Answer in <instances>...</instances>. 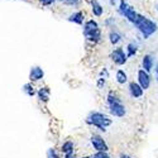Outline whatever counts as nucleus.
<instances>
[{"mask_svg": "<svg viewBox=\"0 0 158 158\" xmlns=\"http://www.w3.org/2000/svg\"><path fill=\"white\" fill-rule=\"evenodd\" d=\"M106 104L110 116L114 118H124L127 115V106L124 105L122 98L115 91L110 90L106 95Z\"/></svg>", "mask_w": 158, "mask_h": 158, "instance_id": "1", "label": "nucleus"}, {"mask_svg": "<svg viewBox=\"0 0 158 158\" xmlns=\"http://www.w3.org/2000/svg\"><path fill=\"white\" fill-rule=\"evenodd\" d=\"M85 123L90 127H94L96 129H99L100 131H106L108 128L113 124V119L111 116H109L108 114L101 113V111H91L89 113V115L86 116Z\"/></svg>", "mask_w": 158, "mask_h": 158, "instance_id": "2", "label": "nucleus"}, {"mask_svg": "<svg viewBox=\"0 0 158 158\" xmlns=\"http://www.w3.org/2000/svg\"><path fill=\"white\" fill-rule=\"evenodd\" d=\"M84 35L91 43H99L101 41V31L99 28V24L96 20L90 19L84 25Z\"/></svg>", "mask_w": 158, "mask_h": 158, "instance_id": "3", "label": "nucleus"}, {"mask_svg": "<svg viewBox=\"0 0 158 158\" xmlns=\"http://www.w3.org/2000/svg\"><path fill=\"white\" fill-rule=\"evenodd\" d=\"M134 25L138 28V31L143 34V37L146 38V39L148 37H151L153 33H156L157 29H158L157 28V24L153 20L148 19L147 17H144V15H140V14H139L137 22L134 23Z\"/></svg>", "mask_w": 158, "mask_h": 158, "instance_id": "4", "label": "nucleus"}, {"mask_svg": "<svg viewBox=\"0 0 158 158\" xmlns=\"http://www.w3.org/2000/svg\"><path fill=\"white\" fill-rule=\"evenodd\" d=\"M119 13L122 15H124L130 23H135L137 22V19H138V17H139V14L138 13L131 8V6H129L128 5V3H127V0H120V5H119Z\"/></svg>", "mask_w": 158, "mask_h": 158, "instance_id": "5", "label": "nucleus"}, {"mask_svg": "<svg viewBox=\"0 0 158 158\" xmlns=\"http://www.w3.org/2000/svg\"><path fill=\"white\" fill-rule=\"evenodd\" d=\"M90 144H91V147L94 148L95 152H99V151L109 152V144L106 143V140L104 139L102 135H100L98 133L91 134V137H90Z\"/></svg>", "mask_w": 158, "mask_h": 158, "instance_id": "6", "label": "nucleus"}, {"mask_svg": "<svg viewBox=\"0 0 158 158\" xmlns=\"http://www.w3.org/2000/svg\"><path fill=\"white\" fill-rule=\"evenodd\" d=\"M111 61L116 64V66H124L128 61V56H127V52L122 48V47H118L111 52Z\"/></svg>", "mask_w": 158, "mask_h": 158, "instance_id": "7", "label": "nucleus"}, {"mask_svg": "<svg viewBox=\"0 0 158 158\" xmlns=\"http://www.w3.org/2000/svg\"><path fill=\"white\" fill-rule=\"evenodd\" d=\"M137 81L138 84L144 89V90H148L151 87V84H152V78H151V75L149 72H147L146 70H138V73H137Z\"/></svg>", "mask_w": 158, "mask_h": 158, "instance_id": "8", "label": "nucleus"}, {"mask_svg": "<svg viewBox=\"0 0 158 158\" xmlns=\"http://www.w3.org/2000/svg\"><path fill=\"white\" fill-rule=\"evenodd\" d=\"M144 90L139 84L138 81H131L128 84V93L130 95V98H133V99H140L143 98L144 95Z\"/></svg>", "mask_w": 158, "mask_h": 158, "instance_id": "9", "label": "nucleus"}, {"mask_svg": "<svg viewBox=\"0 0 158 158\" xmlns=\"http://www.w3.org/2000/svg\"><path fill=\"white\" fill-rule=\"evenodd\" d=\"M44 78V71L39 66H32L29 71V81L31 82H38Z\"/></svg>", "mask_w": 158, "mask_h": 158, "instance_id": "10", "label": "nucleus"}, {"mask_svg": "<svg viewBox=\"0 0 158 158\" xmlns=\"http://www.w3.org/2000/svg\"><path fill=\"white\" fill-rule=\"evenodd\" d=\"M37 98L38 100L46 104L49 101V98H51V89L48 86H41L38 90H37Z\"/></svg>", "mask_w": 158, "mask_h": 158, "instance_id": "11", "label": "nucleus"}, {"mask_svg": "<svg viewBox=\"0 0 158 158\" xmlns=\"http://www.w3.org/2000/svg\"><path fill=\"white\" fill-rule=\"evenodd\" d=\"M142 69L147 72H151L154 69V57L152 55H144L142 58Z\"/></svg>", "mask_w": 158, "mask_h": 158, "instance_id": "12", "label": "nucleus"}, {"mask_svg": "<svg viewBox=\"0 0 158 158\" xmlns=\"http://www.w3.org/2000/svg\"><path fill=\"white\" fill-rule=\"evenodd\" d=\"M61 153L62 154H69V153H73L75 152V143L72 140H64L61 144Z\"/></svg>", "mask_w": 158, "mask_h": 158, "instance_id": "13", "label": "nucleus"}, {"mask_svg": "<svg viewBox=\"0 0 158 158\" xmlns=\"http://www.w3.org/2000/svg\"><path fill=\"white\" fill-rule=\"evenodd\" d=\"M22 90H23V93L27 95V96H29V98L37 96V90H35L33 82H27V84H24L23 87H22Z\"/></svg>", "mask_w": 158, "mask_h": 158, "instance_id": "14", "label": "nucleus"}, {"mask_svg": "<svg viewBox=\"0 0 158 158\" xmlns=\"http://www.w3.org/2000/svg\"><path fill=\"white\" fill-rule=\"evenodd\" d=\"M115 81L119 85H125L128 82V75L124 70H118L115 73Z\"/></svg>", "mask_w": 158, "mask_h": 158, "instance_id": "15", "label": "nucleus"}, {"mask_svg": "<svg viewBox=\"0 0 158 158\" xmlns=\"http://www.w3.org/2000/svg\"><path fill=\"white\" fill-rule=\"evenodd\" d=\"M91 6H93V13H94L95 17H101L102 15L104 8L98 0H91Z\"/></svg>", "mask_w": 158, "mask_h": 158, "instance_id": "16", "label": "nucleus"}, {"mask_svg": "<svg viewBox=\"0 0 158 158\" xmlns=\"http://www.w3.org/2000/svg\"><path fill=\"white\" fill-rule=\"evenodd\" d=\"M69 20L76 24H82L84 23V13L82 11H76L69 17Z\"/></svg>", "mask_w": 158, "mask_h": 158, "instance_id": "17", "label": "nucleus"}, {"mask_svg": "<svg viewBox=\"0 0 158 158\" xmlns=\"http://www.w3.org/2000/svg\"><path fill=\"white\" fill-rule=\"evenodd\" d=\"M109 41L114 46L118 44L122 41V34L119 32H116V31H110V33H109Z\"/></svg>", "mask_w": 158, "mask_h": 158, "instance_id": "18", "label": "nucleus"}, {"mask_svg": "<svg viewBox=\"0 0 158 158\" xmlns=\"http://www.w3.org/2000/svg\"><path fill=\"white\" fill-rule=\"evenodd\" d=\"M137 53H138V44L133 43V42L129 43L127 46V56H128V58L129 57H134Z\"/></svg>", "mask_w": 158, "mask_h": 158, "instance_id": "19", "label": "nucleus"}, {"mask_svg": "<svg viewBox=\"0 0 158 158\" xmlns=\"http://www.w3.org/2000/svg\"><path fill=\"white\" fill-rule=\"evenodd\" d=\"M46 157H47V158H61V154H60V152H58L55 147H51V148L47 149Z\"/></svg>", "mask_w": 158, "mask_h": 158, "instance_id": "20", "label": "nucleus"}, {"mask_svg": "<svg viewBox=\"0 0 158 158\" xmlns=\"http://www.w3.org/2000/svg\"><path fill=\"white\" fill-rule=\"evenodd\" d=\"M91 158H111V156L109 154V152H105V151H99V152H95Z\"/></svg>", "mask_w": 158, "mask_h": 158, "instance_id": "21", "label": "nucleus"}, {"mask_svg": "<svg viewBox=\"0 0 158 158\" xmlns=\"http://www.w3.org/2000/svg\"><path fill=\"white\" fill-rule=\"evenodd\" d=\"M105 84H106V78H104V77H100V76H99L98 82H96L98 89H102V87L105 86Z\"/></svg>", "mask_w": 158, "mask_h": 158, "instance_id": "22", "label": "nucleus"}, {"mask_svg": "<svg viewBox=\"0 0 158 158\" xmlns=\"http://www.w3.org/2000/svg\"><path fill=\"white\" fill-rule=\"evenodd\" d=\"M100 77H104V78H109V70L106 67H104L101 71H100Z\"/></svg>", "mask_w": 158, "mask_h": 158, "instance_id": "23", "label": "nucleus"}, {"mask_svg": "<svg viewBox=\"0 0 158 158\" xmlns=\"http://www.w3.org/2000/svg\"><path fill=\"white\" fill-rule=\"evenodd\" d=\"M41 2V4L42 5H44V6H48V5H52L55 3V0H39Z\"/></svg>", "mask_w": 158, "mask_h": 158, "instance_id": "24", "label": "nucleus"}, {"mask_svg": "<svg viewBox=\"0 0 158 158\" xmlns=\"http://www.w3.org/2000/svg\"><path fill=\"white\" fill-rule=\"evenodd\" d=\"M63 2H64L66 4H69V5H77L80 0H63Z\"/></svg>", "mask_w": 158, "mask_h": 158, "instance_id": "25", "label": "nucleus"}, {"mask_svg": "<svg viewBox=\"0 0 158 158\" xmlns=\"http://www.w3.org/2000/svg\"><path fill=\"white\" fill-rule=\"evenodd\" d=\"M63 158H78V157L73 152V153H69V154H63Z\"/></svg>", "mask_w": 158, "mask_h": 158, "instance_id": "26", "label": "nucleus"}, {"mask_svg": "<svg viewBox=\"0 0 158 158\" xmlns=\"http://www.w3.org/2000/svg\"><path fill=\"white\" fill-rule=\"evenodd\" d=\"M154 78L158 81V63L154 66Z\"/></svg>", "mask_w": 158, "mask_h": 158, "instance_id": "27", "label": "nucleus"}, {"mask_svg": "<svg viewBox=\"0 0 158 158\" xmlns=\"http://www.w3.org/2000/svg\"><path fill=\"white\" fill-rule=\"evenodd\" d=\"M119 158H133V157H131V156H129V154H127V153H120Z\"/></svg>", "mask_w": 158, "mask_h": 158, "instance_id": "28", "label": "nucleus"}, {"mask_svg": "<svg viewBox=\"0 0 158 158\" xmlns=\"http://www.w3.org/2000/svg\"><path fill=\"white\" fill-rule=\"evenodd\" d=\"M81 158H91V156H84V157H81Z\"/></svg>", "mask_w": 158, "mask_h": 158, "instance_id": "29", "label": "nucleus"}, {"mask_svg": "<svg viewBox=\"0 0 158 158\" xmlns=\"http://www.w3.org/2000/svg\"><path fill=\"white\" fill-rule=\"evenodd\" d=\"M157 10H158V5H157Z\"/></svg>", "mask_w": 158, "mask_h": 158, "instance_id": "30", "label": "nucleus"}, {"mask_svg": "<svg viewBox=\"0 0 158 158\" xmlns=\"http://www.w3.org/2000/svg\"><path fill=\"white\" fill-rule=\"evenodd\" d=\"M61 2H63V0H61Z\"/></svg>", "mask_w": 158, "mask_h": 158, "instance_id": "31", "label": "nucleus"}]
</instances>
